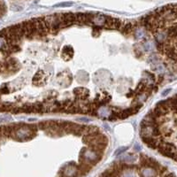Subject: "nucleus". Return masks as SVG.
Wrapping results in <instances>:
<instances>
[{
    "label": "nucleus",
    "instance_id": "f257e3e1",
    "mask_svg": "<svg viewBox=\"0 0 177 177\" xmlns=\"http://www.w3.org/2000/svg\"><path fill=\"white\" fill-rule=\"evenodd\" d=\"M132 29H133V26L131 23H128L126 25H124L122 27V28L120 29L124 34H129L130 32H132Z\"/></svg>",
    "mask_w": 177,
    "mask_h": 177
},
{
    "label": "nucleus",
    "instance_id": "f03ea898",
    "mask_svg": "<svg viewBox=\"0 0 177 177\" xmlns=\"http://www.w3.org/2000/svg\"><path fill=\"white\" fill-rule=\"evenodd\" d=\"M71 5H73V2H63L55 5L54 7H69Z\"/></svg>",
    "mask_w": 177,
    "mask_h": 177
},
{
    "label": "nucleus",
    "instance_id": "7ed1b4c3",
    "mask_svg": "<svg viewBox=\"0 0 177 177\" xmlns=\"http://www.w3.org/2000/svg\"><path fill=\"white\" fill-rule=\"evenodd\" d=\"M127 149H128V147H120V148H119L118 150H116V152H115L114 154L116 156H119V155H120L121 153H123L124 152H126Z\"/></svg>",
    "mask_w": 177,
    "mask_h": 177
},
{
    "label": "nucleus",
    "instance_id": "20e7f679",
    "mask_svg": "<svg viewBox=\"0 0 177 177\" xmlns=\"http://www.w3.org/2000/svg\"><path fill=\"white\" fill-rule=\"evenodd\" d=\"M5 44V39L4 38H1L0 37V49L2 50V48L4 47V45Z\"/></svg>",
    "mask_w": 177,
    "mask_h": 177
},
{
    "label": "nucleus",
    "instance_id": "39448f33",
    "mask_svg": "<svg viewBox=\"0 0 177 177\" xmlns=\"http://www.w3.org/2000/svg\"><path fill=\"white\" fill-rule=\"evenodd\" d=\"M170 91H171V89H168V90H166V91H164V92L162 93V96H163V97H166V96L168 94V93H169Z\"/></svg>",
    "mask_w": 177,
    "mask_h": 177
},
{
    "label": "nucleus",
    "instance_id": "423d86ee",
    "mask_svg": "<svg viewBox=\"0 0 177 177\" xmlns=\"http://www.w3.org/2000/svg\"><path fill=\"white\" fill-rule=\"evenodd\" d=\"M135 149L137 150V151H140V150H141V147H140V145H139L138 143H136V144L135 145Z\"/></svg>",
    "mask_w": 177,
    "mask_h": 177
},
{
    "label": "nucleus",
    "instance_id": "0eeeda50",
    "mask_svg": "<svg viewBox=\"0 0 177 177\" xmlns=\"http://www.w3.org/2000/svg\"><path fill=\"white\" fill-rule=\"evenodd\" d=\"M175 123H176V125H177V120H176V121H175Z\"/></svg>",
    "mask_w": 177,
    "mask_h": 177
}]
</instances>
